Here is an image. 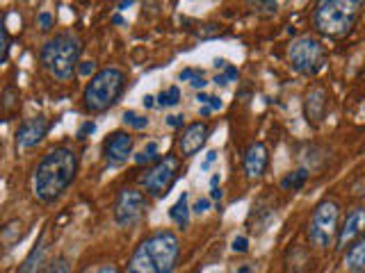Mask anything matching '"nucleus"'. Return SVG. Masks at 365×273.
I'll return each instance as SVG.
<instances>
[{"mask_svg":"<svg viewBox=\"0 0 365 273\" xmlns=\"http://www.w3.org/2000/svg\"><path fill=\"white\" fill-rule=\"evenodd\" d=\"M78 173V155L71 148H55L32 173V193L41 203H53L71 185Z\"/></svg>","mask_w":365,"mask_h":273,"instance_id":"nucleus-1","label":"nucleus"},{"mask_svg":"<svg viewBox=\"0 0 365 273\" xmlns=\"http://www.w3.org/2000/svg\"><path fill=\"white\" fill-rule=\"evenodd\" d=\"M180 255L178 237L171 230H160L146 237L135 248L125 273H174Z\"/></svg>","mask_w":365,"mask_h":273,"instance_id":"nucleus-2","label":"nucleus"},{"mask_svg":"<svg viewBox=\"0 0 365 273\" xmlns=\"http://www.w3.org/2000/svg\"><path fill=\"white\" fill-rule=\"evenodd\" d=\"M80 53H83V41L73 32H60L53 39L43 43L39 53L41 66L57 80H71L76 68H80Z\"/></svg>","mask_w":365,"mask_h":273,"instance_id":"nucleus-3","label":"nucleus"},{"mask_svg":"<svg viewBox=\"0 0 365 273\" xmlns=\"http://www.w3.org/2000/svg\"><path fill=\"white\" fill-rule=\"evenodd\" d=\"M363 3L359 0H322L315 7L313 23L319 34L331 39H340L351 32L354 23L361 14Z\"/></svg>","mask_w":365,"mask_h":273,"instance_id":"nucleus-4","label":"nucleus"},{"mask_svg":"<svg viewBox=\"0 0 365 273\" xmlns=\"http://www.w3.org/2000/svg\"><path fill=\"white\" fill-rule=\"evenodd\" d=\"M125 87V75L121 68H101V71L91 77V82L85 87V112L91 114H101L110 109L114 102H117L123 94Z\"/></svg>","mask_w":365,"mask_h":273,"instance_id":"nucleus-5","label":"nucleus"},{"mask_svg":"<svg viewBox=\"0 0 365 273\" xmlns=\"http://www.w3.org/2000/svg\"><path fill=\"white\" fill-rule=\"evenodd\" d=\"M338 219H340V205L334 200H322L313 210L311 223H308V237L319 248H329L338 242Z\"/></svg>","mask_w":365,"mask_h":273,"instance_id":"nucleus-6","label":"nucleus"},{"mask_svg":"<svg viewBox=\"0 0 365 273\" xmlns=\"http://www.w3.org/2000/svg\"><path fill=\"white\" fill-rule=\"evenodd\" d=\"M288 60L297 73L315 75L317 71H322V66L327 62V50L322 41H317L315 37H299L290 43Z\"/></svg>","mask_w":365,"mask_h":273,"instance_id":"nucleus-7","label":"nucleus"},{"mask_svg":"<svg viewBox=\"0 0 365 273\" xmlns=\"http://www.w3.org/2000/svg\"><path fill=\"white\" fill-rule=\"evenodd\" d=\"M180 176V159L176 155H167L160 162H155L151 168H146V173L140 178V185L155 198H163L174 187V182Z\"/></svg>","mask_w":365,"mask_h":273,"instance_id":"nucleus-8","label":"nucleus"},{"mask_svg":"<svg viewBox=\"0 0 365 273\" xmlns=\"http://www.w3.org/2000/svg\"><path fill=\"white\" fill-rule=\"evenodd\" d=\"M148 208L146 196L137 189H121L117 200H114V221L119 225H133L144 216Z\"/></svg>","mask_w":365,"mask_h":273,"instance_id":"nucleus-9","label":"nucleus"},{"mask_svg":"<svg viewBox=\"0 0 365 273\" xmlns=\"http://www.w3.org/2000/svg\"><path fill=\"white\" fill-rule=\"evenodd\" d=\"M133 136L123 130H114L112 134H108V139L103 141V157L110 166H119L133 153Z\"/></svg>","mask_w":365,"mask_h":273,"instance_id":"nucleus-10","label":"nucleus"},{"mask_svg":"<svg viewBox=\"0 0 365 273\" xmlns=\"http://www.w3.org/2000/svg\"><path fill=\"white\" fill-rule=\"evenodd\" d=\"M208 134H210V125L197 121V123H190L182 134L178 136V148H180V155L182 157H192L197 155L201 148L208 141Z\"/></svg>","mask_w":365,"mask_h":273,"instance_id":"nucleus-11","label":"nucleus"},{"mask_svg":"<svg viewBox=\"0 0 365 273\" xmlns=\"http://www.w3.org/2000/svg\"><path fill=\"white\" fill-rule=\"evenodd\" d=\"M329 112V94L324 87H313L304 98V117L308 121V125H322V121L327 119Z\"/></svg>","mask_w":365,"mask_h":273,"instance_id":"nucleus-12","label":"nucleus"},{"mask_svg":"<svg viewBox=\"0 0 365 273\" xmlns=\"http://www.w3.org/2000/svg\"><path fill=\"white\" fill-rule=\"evenodd\" d=\"M46 132H48V121H46L43 117H30L19 125L16 146L19 148H34L46 136Z\"/></svg>","mask_w":365,"mask_h":273,"instance_id":"nucleus-13","label":"nucleus"},{"mask_svg":"<svg viewBox=\"0 0 365 273\" xmlns=\"http://www.w3.org/2000/svg\"><path fill=\"white\" fill-rule=\"evenodd\" d=\"M267 164H269V153H267V146L260 144V141H254L249 144V148L245 151V173L249 180H258L262 178V173L267 171Z\"/></svg>","mask_w":365,"mask_h":273,"instance_id":"nucleus-14","label":"nucleus"},{"mask_svg":"<svg viewBox=\"0 0 365 273\" xmlns=\"http://www.w3.org/2000/svg\"><path fill=\"white\" fill-rule=\"evenodd\" d=\"M365 232V208H356L347 214V219L342 221L340 232H338V246H347L354 239Z\"/></svg>","mask_w":365,"mask_h":273,"instance_id":"nucleus-15","label":"nucleus"},{"mask_svg":"<svg viewBox=\"0 0 365 273\" xmlns=\"http://www.w3.org/2000/svg\"><path fill=\"white\" fill-rule=\"evenodd\" d=\"M46 253H48V230H43L39 242L34 244V248L28 253V257L23 259V264L19 269V273H39V269L46 262Z\"/></svg>","mask_w":365,"mask_h":273,"instance_id":"nucleus-16","label":"nucleus"},{"mask_svg":"<svg viewBox=\"0 0 365 273\" xmlns=\"http://www.w3.org/2000/svg\"><path fill=\"white\" fill-rule=\"evenodd\" d=\"M345 267L354 273L365 271V237H361L356 244H351L345 253Z\"/></svg>","mask_w":365,"mask_h":273,"instance_id":"nucleus-17","label":"nucleus"},{"mask_svg":"<svg viewBox=\"0 0 365 273\" xmlns=\"http://www.w3.org/2000/svg\"><path fill=\"white\" fill-rule=\"evenodd\" d=\"M190 196L185 191H182V196L171 205V210H169V216H171V221H174L178 228H187L190 223V205H187Z\"/></svg>","mask_w":365,"mask_h":273,"instance_id":"nucleus-18","label":"nucleus"},{"mask_svg":"<svg viewBox=\"0 0 365 273\" xmlns=\"http://www.w3.org/2000/svg\"><path fill=\"white\" fill-rule=\"evenodd\" d=\"M306 180H308V171L306 168H297V171H292V173H288L281 180V189L297 191V189H302L306 185Z\"/></svg>","mask_w":365,"mask_h":273,"instance_id":"nucleus-19","label":"nucleus"},{"mask_svg":"<svg viewBox=\"0 0 365 273\" xmlns=\"http://www.w3.org/2000/svg\"><path fill=\"white\" fill-rule=\"evenodd\" d=\"M21 107V94H19V89L14 85H7L5 91H3V109L5 114L9 117L11 112H19Z\"/></svg>","mask_w":365,"mask_h":273,"instance_id":"nucleus-20","label":"nucleus"},{"mask_svg":"<svg viewBox=\"0 0 365 273\" xmlns=\"http://www.w3.org/2000/svg\"><path fill=\"white\" fill-rule=\"evenodd\" d=\"M178 100H180V89L178 87L163 89V91H160V96H158V102L163 107H174V105H178Z\"/></svg>","mask_w":365,"mask_h":273,"instance_id":"nucleus-21","label":"nucleus"},{"mask_svg":"<svg viewBox=\"0 0 365 273\" xmlns=\"http://www.w3.org/2000/svg\"><path fill=\"white\" fill-rule=\"evenodd\" d=\"M160 159H163V157L158 155V144L151 141V144L146 146V151H144V153H140V155L135 157V162H137V164H151V162L155 164V162H160Z\"/></svg>","mask_w":365,"mask_h":273,"instance_id":"nucleus-22","label":"nucleus"},{"mask_svg":"<svg viewBox=\"0 0 365 273\" xmlns=\"http://www.w3.org/2000/svg\"><path fill=\"white\" fill-rule=\"evenodd\" d=\"M123 123H125V125H130V128H135V130H144L146 125H148V119L142 117V114H137V112L128 109V112H123Z\"/></svg>","mask_w":365,"mask_h":273,"instance_id":"nucleus-23","label":"nucleus"},{"mask_svg":"<svg viewBox=\"0 0 365 273\" xmlns=\"http://www.w3.org/2000/svg\"><path fill=\"white\" fill-rule=\"evenodd\" d=\"M43 273H71V264H68L66 257H55L53 262L46 264Z\"/></svg>","mask_w":365,"mask_h":273,"instance_id":"nucleus-24","label":"nucleus"},{"mask_svg":"<svg viewBox=\"0 0 365 273\" xmlns=\"http://www.w3.org/2000/svg\"><path fill=\"white\" fill-rule=\"evenodd\" d=\"M228 273H258V264L256 262H240V264L228 269Z\"/></svg>","mask_w":365,"mask_h":273,"instance_id":"nucleus-25","label":"nucleus"},{"mask_svg":"<svg viewBox=\"0 0 365 273\" xmlns=\"http://www.w3.org/2000/svg\"><path fill=\"white\" fill-rule=\"evenodd\" d=\"M0 39H3V62H7V57H9V32H7L5 23L0 26Z\"/></svg>","mask_w":365,"mask_h":273,"instance_id":"nucleus-26","label":"nucleus"},{"mask_svg":"<svg viewBox=\"0 0 365 273\" xmlns=\"http://www.w3.org/2000/svg\"><path fill=\"white\" fill-rule=\"evenodd\" d=\"M39 28L43 32H48L53 28V14H51V11H41V14H39Z\"/></svg>","mask_w":365,"mask_h":273,"instance_id":"nucleus-27","label":"nucleus"},{"mask_svg":"<svg viewBox=\"0 0 365 273\" xmlns=\"http://www.w3.org/2000/svg\"><path fill=\"white\" fill-rule=\"evenodd\" d=\"M94 130H96V123H94V121L83 123V128L78 130V139H87L89 134H94Z\"/></svg>","mask_w":365,"mask_h":273,"instance_id":"nucleus-28","label":"nucleus"},{"mask_svg":"<svg viewBox=\"0 0 365 273\" xmlns=\"http://www.w3.org/2000/svg\"><path fill=\"white\" fill-rule=\"evenodd\" d=\"M233 250H235V253H247V250H249V239L247 237H235L233 239Z\"/></svg>","mask_w":365,"mask_h":273,"instance_id":"nucleus-29","label":"nucleus"},{"mask_svg":"<svg viewBox=\"0 0 365 273\" xmlns=\"http://www.w3.org/2000/svg\"><path fill=\"white\" fill-rule=\"evenodd\" d=\"M96 64L94 62H80V68H78V73L80 75H91V77H94L96 73Z\"/></svg>","mask_w":365,"mask_h":273,"instance_id":"nucleus-30","label":"nucleus"},{"mask_svg":"<svg viewBox=\"0 0 365 273\" xmlns=\"http://www.w3.org/2000/svg\"><path fill=\"white\" fill-rule=\"evenodd\" d=\"M224 82L228 85V82H231V80H237V68L235 66H231V64H228L226 68H224Z\"/></svg>","mask_w":365,"mask_h":273,"instance_id":"nucleus-31","label":"nucleus"},{"mask_svg":"<svg viewBox=\"0 0 365 273\" xmlns=\"http://www.w3.org/2000/svg\"><path fill=\"white\" fill-rule=\"evenodd\" d=\"M208 210H210V198H199L197 205H194V212H197V214H203Z\"/></svg>","mask_w":365,"mask_h":273,"instance_id":"nucleus-32","label":"nucleus"},{"mask_svg":"<svg viewBox=\"0 0 365 273\" xmlns=\"http://www.w3.org/2000/svg\"><path fill=\"white\" fill-rule=\"evenodd\" d=\"M215 159H217V151H208V155H205V159L201 162V168H203V171H208V168L212 166Z\"/></svg>","mask_w":365,"mask_h":273,"instance_id":"nucleus-33","label":"nucleus"},{"mask_svg":"<svg viewBox=\"0 0 365 273\" xmlns=\"http://www.w3.org/2000/svg\"><path fill=\"white\" fill-rule=\"evenodd\" d=\"M190 85H192L194 89H203V87H205V77H203V73H199L197 77H192V80H190Z\"/></svg>","mask_w":365,"mask_h":273,"instance_id":"nucleus-34","label":"nucleus"},{"mask_svg":"<svg viewBox=\"0 0 365 273\" xmlns=\"http://www.w3.org/2000/svg\"><path fill=\"white\" fill-rule=\"evenodd\" d=\"M167 123L171 125V128H180V125H182V117H178V114H171V117H167Z\"/></svg>","mask_w":365,"mask_h":273,"instance_id":"nucleus-35","label":"nucleus"},{"mask_svg":"<svg viewBox=\"0 0 365 273\" xmlns=\"http://www.w3.org/2000/svg\"><path fill=\"white\" fill-rule=\"evenodd\" d=\"M208 107H210V109H222V107H224V102H222V98H220V96H210Z\"/></svg>","mask_w":365,"mask_h":273,"instance_id":"nucleus-36","label":"nucleus"},{"mask_svg":"<svg viewBox=\"0 0 365 273\" xmlns=\"http://www.w3.org/2000/svg\"><path fill=\"white\" fill-rule=\"evenodd\" d=\"M201 71H197V68H185V71L180 73V80H192V77H197Z\"/></svg>","mask_w":365,"mask_h":273,"instance_id":"nucleus-37","label":"nucleus"},{"mask_svg":"<svg viewBox=\"0 0 365 273\" xmlns=\"http://www.w3.org/2000/svg\"><path fill=\"white\" fill-rule=\"evenodd\" d=\"M210 198H212V200H222V198H224V191H222L220 187H212V189H210Z\"/></svg>","mask_w":365,"mask_h":273,"instance_id":"nucleus-38","label":"nucleus"},{"mask_svg":"<svg viewBox=\"0 0 365 273\" xmlns=\"http://www.w3.org/2000/svg\"><path fill=\"white\" fill-rule=\"evenodd\" d=\"M96 273H119V269H117V267H112V264H106V267H101Z\"/></svg>","mask_w":365,"mask_h":273,"instance_id":"nucleus-39","label":"nucleus"},{"mask_svg":"<svg viewBox=\"0 0 365 273\" xmlns=\"http://www.w3.org/2000/svg\"><path fill=\"white\" fill-rule=\"evenodd\" d=\"M197 100L201 102V105H208V100H210V96H208V94H203V91H201V94L197 96Z\"/></svg>","mask_w":365,"mask_h":273,"instance_id":"nucleus-40","label":"nucleus"},{"mask_svg":"<svg viewBox=\"0 0 365 273\" xmlns=\"http://www.w3.org/2000/svg\"><path fill=\"white\" fill-rule=\"evenodd\" d=\"M155 105V98L153 96H144V107H153Z\"/></svg>","mask_w":365,"mask_h":273,"instance_id":"nucleus-41","label":"nucleus"},{"mask_svg":"<svg viewBox=\"0 0 365 273\" xmlns=\"http://www.w3.org/2000/svg\"><path fill=\"white\" fill-rule=\"evenodd\" d=\"M220 185V176H212V180H210V187H217Z\"/></svg>","mask_w":365,"mask_h":273,"instance_id":"nucleus-42","label":"nucleus"},{"mask_svg":"<svg viewBox=\"0 0 365 273\" xmlns=\"http://www.w3.org/2000/svg\"><path fill=\"white\" fill-rule=\"evenodd\" d=\"M112 23H117V26H123V23H125V21H123L121 16H114V18H112Z\"/></svg>","mask_w":365,"mask_h":273,"instance_id":"nucleus-43","label":"nucleus"},{"mask_svg":"<svg viewBox=\"0 0 365 273\" xmlns=\"http://www.w3.org/2000/svg\"><path fill=\"white\" fill-rule=\"evenodd\" d=\"M212 109L208 107V105H203V109H201V114H203V117H208V114H210Z\"/></svg>","mask_w":365,"mask_h":273,"instance_id":"nucleus-44","label":"nucleus"}]
</instances>
